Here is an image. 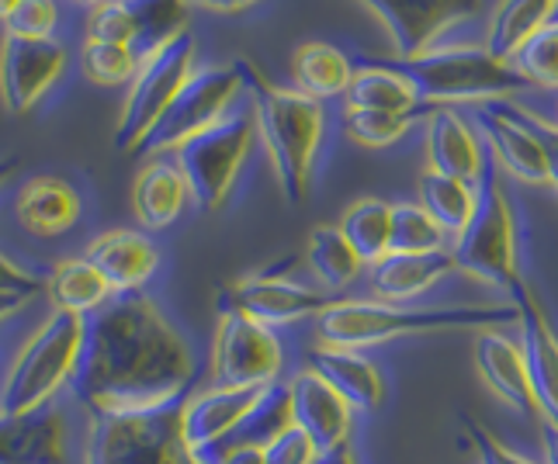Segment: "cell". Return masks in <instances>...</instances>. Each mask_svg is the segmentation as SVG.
I'll return each instance as SVG.
<instances>
[{
    "label": "cell",
    "instance_id": "cell-1",
    "mask_svg": "<svg viewBox=\"0 0 558 464\" xmlns=\"http://www.w3.org/2000/svg\"><path fill=\"white\" fill-rule=\"evenodd\" d=\"M195 354L160 305L114 292L84 316V343L70 389L90 416L153 413L178 405L195 384Z\"/></svg>",
    "mask_w": 558,
    "mask_h": 464
},
{
    "label": "cell",
    "instance_id": "cell-2",
    "mask_svg": "<svg viewBox=\"0 0 558 464\" xmlns=\"http://www.w3.org/2000/svg\"><path fill=\"white\" fill-rule=\"evenodd\" d=\"M521 322V308L513 302L496 305H407L381 298H337L316 319L319 343L372 351L402 337H427L448 330H499Z\"/></svg>",
    "mask_w": 558,
    "mask_h": 464
},
{
    "label": "cell",
    "instance_id": "cell-3",
    "mask_svg": "<svg viewBox=\"0 0 558 464\" xmlns=\"http://www.w3.org/2000/svg\"><path fill=\"white\" fill-rule=\"evenodd\" d=\"M243 84L250 90V111L264 143L267 160L278 178V187L288 205H302L310 198L316 157L326 135V111L319 101L305 98L295 87H278L250 63L240 60Z\"/></svg>",
    "mask_w": 558,
    "mask_h": 464
},
{
    "label": "cell",
    "instance_id": "cell-4",
    "mask_svg": "<svg viewBox=\"0 0 558 464\" xmlns=\"http://www.w3.org/2000/svg\"><path fill=\"white\" fill-rule=\"evenodd\" d=\"M396 73H402L420 94L423 105H458V101H507L513 94L527 90L531 84L499 60L486 46H448L427 49L410 60H385Z\"/></svg>",
    "mask_w": 558,
    "mask_h": 464
},
{
    "label": "cell",
    "instance_id": "cell-5",
    "mask_svg": "<svg viewBox=\"0 0 558 464\" xmlns=\"http://www.w3.org/2000/svg\"><path fill=\"white\" fill-rule=\"evenodd\" d=\"M84 343V316L60 313L38 326L35 337L22 346V354L8 367L4 381H0V413H28L56 399L63 384L73 381L76 357H81Z\"/></svg>",
    "mask_w": 558,
    "mask_h": 464
},
{
    "label": "cell",
    "instance_id": "cell-6",
    "mask_svg": "<svg viewBox=\"0 0 558 464\" xmlns=\"http://www.w3.org/2000/svg\"><path fill=\"white\" fill-rule=\"evenodd\" d=\"M254 139H257L254 111L233 108L229 114H222L216 125L191 135V139H184L170 152V160L178 163V170L187 181L191 202L202 211H219L229 202L240 170L250 160Z\"/></svg>",
    "mask_w": 558,
    "mask_h": 464
},
{
    "label": "cell",
    "instance_id": "cell-7",
    "mask_svg": "<svg viewBox=\"0 0 558 464\" xmlns=\"http://www.w3.org/2000/svg\"><path fill=\"white\" fill-rule=\"evenodd\" d=\"M451 257L458 270H465L475 281L493 284L499 292H513L521 284V270H517V219L513 202L507 195L504 181H499L496 163L489 157V167L478 184V208L465 232L454 240Z\"/></svg>",
    "mask_w": 558,
    "mask_h": 464
},
{
    "label": "cell",
    "instance_id": "cell-8",
    "mask_svg": "<svg viewBox=\"0 0 558 464\" xmlns=\"http://www.w3.org/2000/svg\"><path fill=\"white\" fill-rule=\"evenodd\" d=\"M84 464H191L181 402L153 413L90 416Z\"/></svg>",
    "mask_w": 558,
    "mask_h": 464
},
{
    "label": "cell",
    "instance_id": "cell-9",
    "mask_svg": "<svg viewBox=\"0 0 558 464\" xmlns=\"http://www.w3.org/2000/svg\"><path fill=\"white\" fill-rule=\"evenodd\" d=\"M208 381L219 389L260 392L267 384L284 381V343L257 319L222 305L216 340H211Z\"/></svg>",
    "mask_w": 558,
    "mask_h": 464
},
{
    "label": "cell",
    "instance_id": "cell-10",
    "mask_svg": "<svg viewBox=\"0 0 558 464\" xmlns=\"http://www.w3.org/2000/svg\"><path fill=\"white\" fill-rule=\"evenodd\" d=\"M240 90H246L240 60L229 66L195 70L184 81V87L174 94V101H170L167 111L157 119V125L149 129V135L140 143L136 152H143V157L174 152L184 139L205 132L208 125H216L222 114L233 111Z\"/></svg>",
    "mask_w": 558,
    "mask_h": 464
},
{
    "label": "cell",
    "instance_id": "cell-11",
    "mask_svg": "<svg viewBox=\"0 0 558 464\" xmlns=\"http://www.w3.org/2000/svg\"><path fill=\"white\" fill-rule=\"evenodd\" d=\"M195 56H198V42L187 28L170 46H163L160 52H153L149 60L140 63V73L132 76L129 98L119 114V129H114V149L119 152L140 149L149 129L157 125L167 105L174 101V94L184 87L187 76L195 73Z\"/></svg>",
    "mask_w": 558,
    "mask_h": 464
},
{
    "label": "cell",
    "instance_id": "cell-12",
    "mask_svg": "<svg viewBox=\"0 0 558 464\" xmlns=\"http://www.w3.org/2000/svg\"><path fill=\"white\" fill-rule=\"evenodd\" d=\"M389 32L399 60L427 52L448 28L483 11V0H361Z\"/></svg>",
    "mask_w": 558,
    "mask_h": 464
},
{
    "label": "cell",
    "instance_id": "cell-13",
    "mask_svg": "<svg viewBox=\"0 0 558 464\" xmlns=\"http://www.w3.org/2000/svg\"><path fill=\"white\" fill-rule=\"evenodd\" d=\"M333 302L337 298L316 292V288H305L284 274H275V270H257V274H246L229 288L222 305L278 330V326L319 319Z\"/></svg>",
    "mask_w": 558,
    "mask_h": 464
},
{
    "label": "cell",
    "instance_id": "cell-14",
    "mask_svg": "<svg viewBox=\"0 0 558 464\" xmlns=\"http://www.w3.org/2000/svg\"><path fill=\"white\" fill-rule=\"evenodd\" d=\"M66 70V49L56 38L4 35L0 42V98L11 114H25Z\"/></svg>",
    "mask_w": 558,
    "mask_h": 464
},
{
    "label": "cell",
    "instance_id": "cell-15",
    "mask_svg": "<svg viewBox=\"0 0 558 464\" xmlns=\"http://www.w3.org/2000/svg\"><path fill=\"white\" fill-rule=\"evenodd\" d=\"M288 399H292V427L316 443V451H337L351 443L354 410L316 367H302L288 378Z\"/></svg>",
    "mask_w": 558,
    "mask_h": 464
},
{
    "label": "cell",
    "instance_id": "cell-16",
    "mask_svg": "<svg viewBox=\"0 0 558 464\" xmlns=\"http://www.w3.org/2000/svg\"><path fill=\"white\" fill-rule=\"evenodd\" d=\"M260 392L219 389V384H208L205 392H191L181 402V437L187 443L191 464L216 461V451L226 443V437L240 427L243 416L254 410Z\"/></svg>",
    "mask_w": 558,
    "mask_h": 464
},
{
    "label": "cell",
    "instance_id": "cell-17",
    "mask_svg": "<svg viewBox=\"0 0 558 464\" xmlns=\"http://www.w3.org/2000/svg\"><path fill=\"white\" fill-rule=\"evenodd\" d=\"M510 298L521 308V322L517 326H521V351L527 361L534 405L545 423L558 427V330L548 319L542 298H537L524 281L513 288Z\"/></svg>",
    "mask_w": 558,
    "mask_h": 464
},
{
    "label": "cell",
    "instance_id": "cell-18",
    "mask_svg": "<svg viewBox=\"0 0 558 464\" xmlns=\"http://www.w3.org/2000/svg\"><path fill=\"white\" fill-rule=\"evenodd\" d=\"M475 125L483 132V143L496 167H504L510 178L524 184H548L545 149L513 105L504 101L483 105L475 111Z\"/></svg>",
    "mask_w": 558,
    "mask_h": 464
},
{
    "label": "cell",
    "instance_id": "cell-19",
    "mask_svg": "<svg viewBox=\"0 0 558 464\" xmlns=\"http://www.w3.org/2000/svg\"><path fill=\"white\" fill-rule=\"evenodd\" d=\"M0 464H70V419L60 405L0 413Z\"/></svg>",
    "mask_w": 558,
    "mask_h": 464
},
{
    "label": "cell",
    "instance_id": "cell-20",
    "mask_svg": "<svg viewBox=\"0 0 558 464\" xmlns=\"http://www.w3.org/2000/svg\"><path fill=\"white\" fill-rule=\"evenodd\" d=\"M423 129H427V163H430L427 170H437L445 178H458L475 187L483 184V173L489 167V149L458 111L440 105L423 119Z\"/></svg>",
    "mask_w": 558,
    "mask_h": 464
},
{
    "label": "cell",
    "instance_id": "cell-21",
    "mask_svg": "<svg viewBox=\"0 0 558 464\" xmlns=\"http://www.w3.org/2000/svg\"><path fill=\"white\" fill-rule=\"evenodd\" d=\"M475 371L486 381V389L510 410L537 413L521 340L507 337L504 330H483L475 337Z\"/></svg>",
    "mask_w": 558,
    "mask_h": 464
},
{
    "label": "cell",
    "instance_id": "cell-22",
    "mask_svg": "<svg viewBox=\"0 0 558 464\" xmlns=\"http://www.w3.org/2000/svg\"><path fill=\"white\" fill-rule=\"evenodd\" d=\"M313 367L351 402L354 413H378L385 399H389V384H385L381 367L364 351L319 343L313 351Z\"/></svg>",
    "mask_w": 558,
    "mask_h": 464
},
{
    "label": "cell",
    "instance_id": "cell-23",
    "mask_svg": "<svg viewBox=\"0 0 558 464\" xmlns=\"http://www.w3.org/2000/svg\"><path fill=\"white\" fill-rule=\"evenodd\" d=\"M87 260L101 270L111 292H140L160 267V249L136 229H111L87 246Z\"/></svg>",
    "mask_w": 558,
    "mask_h": 464
},
{
    "label": "cell",
    "instance_id": "cell-24",
    "mask_svg": "<svg viewBox=\"0 0 558 464\" xmlns=\"http://www.w3.org/2000/svg\"><path fill=\"white\" fill-rule=\"evenodd\" d=\"M84 202L76 195V187L66 184L63 178H32L14 198V216L28 229L32 236H63L66 229L81 222Z\"/></svg>",
    "mask_w": 558,
    "mask_h": 464
},
{
    "label": "cell",
    "instance_id": "cell-25",
    "mask_svg": "<svg viewBox=\"0 0 558 464\" xmlns=\"http://www.w3.org/2000/svg\"><path fill=\"white\" fill-rule=\"evenodd\" d=\"M451 270H458L451 249L437 254H389L372 264L368 281L372 295L381 302H410L423 292H430L437 281H445Z\"/></svg>",
    "mask_w": 558,
    "mask_h": 464
},
{
    "label": "cell",
    "instance_id": "cell-26",
    "mask_svg": "<svg viewBox=\"0 0 558 464\" xmlns=\"http://www.w3.org/2000/svg\"><path fill=\"white\" fill-rule=\"evenodd\" d=\"M191 198L184 173L178 170L174 160L153 157L143 170L136 184H132V211L143 222V229H167L181 219V211Z\"/></svg>",
    "mask_w": 558,
    "mask_h": 464
},
{
    "label": "cell",
    "instance_id": "cell-27",
    "mask_svg": "<svg viewBox=\"0 0 558 464\" xmlns=\"http://www.w3.org/2000/svg\"><path fill=\"white\" fill-rule=\"evenodd\" d=\"M351 111H413L423 108L420 94L402 73L385 60H361L354 66L351 87L343 94Z\"/></svg>",
    "mask_w": 558,
    "mask_h": 464
},
{
    "label": "cell",
    "instance_id": "cell-28",
    "mask_svg": "<svg viewBox=\"0 0 558 464\" xmlns=\"http://www.w3.org/2000/svg\"><path fill=\"white\" fill-rule=\"evenodd\" d=\"M351 76H354L351 60L330 42H305L292 56L295 90L305 94V98L319 101V105L343 98L351 87Z\"/></svg>",
    "mask_w": 558,
    "mask_h": 464
},
{
    "label": "cell",
    "instance_id": "cell-29",
    "mask_svg": "<svg viewBox=\"0 0 558 464\" xmlns=\"http://www.w3.org/2000/svg\"><path fill=\"white\" fill-rule=\"evenodd\" d=\"M122 8H125V17L132 25V46L129 49L140 56V63L187 32V4L184 0H122Z\"/></svg>",
    "mask_w": 558,
    "mask_h": 464
},
{
    "label": "cell",
    "instance_id": "cell-30",
    "mask_svg": "<svg viewBox=\"0 0 558 464\" xmlns=\"http://www.w3.org/2000/svg\"><path fill=\"white\" fill-rule=\"evenodd\" d=\"M46 292L52 298V308L73 313V316H90L94 308H101L114 295L111 284L101 278V270L87 257H73V260L56 264Z\"/></svg>",
    "mask_w": 558,
    "mask_h": 464
},
{
    "label": "cell",
    "instance_id": "cell-31",
    "mask_svg": "<svg viewBox=\"0 0 558 464\" xmlns=\"http://www.w3.org/2000/svg\"><path fill=\"white\" fill-rule=\"evenodd\" d=\"M420 205L427 208V216L445 229L448 240L454 243L475 216L478 187L458 181V178H445V173H437V170H423L420 173Z\"/></svg>",
    "mask_w": 558,
    "mask_h": 464
},
{
    "label": "cell",
    "instance_id": "cell-32",
    "mask_svg": "<svg viewBox=\"0 0 558 464\" xmlns=\"http://www.w3.org/2000/svg\"><path fill=\"white\" fill-rule=\"evenodd\" d=\"M284 430H292V399H288V381H278V384H267L257 395L254 410L243 416L240 427L229 434L226 443L216 451V461L229 448H267V443L278 440Z\"/></svg>",
    "mask_w": 558,
    "mask_h": 464
},
{
    "label": "cell",
    "instance_id": "cell-33",
    "mask_svg": "<svg viewBox=\"0 0 558 464\" xmlns=\"http://www.w3.org/2000/svg\"><path fill=\"white\" fill-rule=\"evenodd\" d=\"M551 17H555V0H504L489 22L486 49L499 56V60H510L537 28L551 25Z\"/></svg>",
    "mask_w": 558,
    "mask_h": 464
},
{
    "label": "cell",
    "instance_id": "cell-34",
    "mask_svg": "<svg viewBox=\"0 0 558 464\" xmlns=\"http://www.w3.org/2000/svg\"><path fill=\"white\" fill-rule=\"evenodd\" d=\"M340 229L354 254L361 257L364 267L378 264L389 257V240H392V205L381 198H361L348 211H343Z\"/></svg>",
    "mask_w": 558,
    "mask_h": 464
},
{
    "label": "cell",
    "instance_id": "cell-35",
    "mask_svg": "<svg viewBox=\"0 0 558 464\" xmlns=\"http://www.w3.org/2000/svg\"><path fill=\"white\" fill-rule=\"evenodd\" d=\"M305 264L316 274V281L326 288V292H340L357 281V274L364 270L361 257L354 254V246L348 243L340 225H319L310 236V254H305Z\"/></svg>",
    "mask_w": 558,
    "mask_h": 464
},
{
    "label": "cell",
    "instance_id": "cell-36",
    "mask_svg": "<svg viewBox=\"0 0 558 464\" xmlns=\"http://www.w3.org/2000/svg\"><path fill=\"white\" fill-rule=\"evenodd\" d=\"M434 111V105H423L413 111H343V132L351 135L357 146L385 149L399 139H407L410 129L423 122Z\"/></svg>",
    "mask_w": 558,
    "mask_h": 464
},
{
    "label": "cell",
    "instance_id": "cell-37",
    "mask_svg": "<svg viewBox=\"0 0 558 464\" xmlns=\"http://www.w3.org/2000/svg\"><path fill=\"white\" fill-rule=\"evenodd\" d=\"M448 249V232L440 229L420 202L392 205V240L389 254H437Z\"/></svg>",
    "mask_w": 558,
    "mask_h": 464
},
{
    "label": "cell",
    "instance_id": "cell-38",
    "mask_svg": "<svg viewBox=\"0 0 558 464\" xmlns=\"http://www.w3.org/2000/svg\"><path fill=\"white\" fill-rule=\"evenodd\" d=\"M510 66L531 87L558 90V22L537 28L527 42L510 56Z\"/></svg>",
    "mask_w": 558,
    "mask_h": 464
},
{
    "label": "cell",
    "instance_id": "cell-39",
    "mask_svg": "<svg viewBox=\"0 0 558 464\" xmlns=\"http://www.w3.org/2000/svg\"><path fill=\"white\" fill-rule=\"evenodd\" d=\"M81 60H84L87 81L101 84V87H119L140 73V56L129 46H119V42H98V38H87Z\"/></svg>",
    "mask_w": 558,
    "mask_h": 464
},
{
    "label": "cell",
    "instance_id": "cell-40",
    "mask_svg": "<svg viewBox=\"0 0 558 464\" xmlns=\"http://www.w3.org/2000/svg\"><path fill=\"white\" fill-rule=\"evenodd\" d=\"M56 22H60V8H56V0H22L4 25H8V35L49 38Z\"/></svg>",
    "mask_w": 558,
    "mask_h": 464
},
{
    "label": "cell",
    "instance_id": "cell-41",
    "mask_svg": "<svg viewBox=\"0 0 558 464\" xmlns=\"http://www.w3.org/2000/svg\"><path fill=\"white\" fill-rule=\"evenodd\" d=\"M461 427H465V437H469V443L475 448V454L483 464H537V461L524 457L521 451L507 448L504 440H499L493 430H486L483 423L472 419V416H461Z\"/></svg>",
    "mask_w": 558,
    "mask_h": 464
},
{
    "label": "cell",
    "instance_id": "cell-42",
    "mask_svg": "<svg viewBox=\"0 0 558 464\" xmlns=\"http://www.w3.org/2000/svg\"><path fill=\"white\" fill-rule=\"evenodd\" d=\"M319 451H316V443L305 437L302 430H284L278 440H271L264 448V461L267 464H316Z\"/></svg>",
    "mask_w": 558,
    "mask_h": 464
},
{
    "label": "cell",
    "instance_id": "cell-43",
    "mask_svg": "<svg viewBox=\"0 0 558 464\" xmlns=\"http://www.w3.org/2000/svg\"><path fill=\"white\" fill-rule=\"evenodd\" d=\"M513 108H517V105H513ZM517 114H521V119L527 122V129L537 135V143H542L545 160H548V184L558 187V122L542 119V114L531 111V108H517Z\"/></svg>",
    "mask_w": 558,
    "mask_h": 464
},
{
    "label": "cell",
    "instance_id": "cell-44",
    "mask_svg": "<svg viewBox=\"0 0 558 464\" xmlns=\"http://www.w3.org/2000/svg\"><path fill=\"white\" fill-rule=\"evenodd\" d=\"M43 281H38L32 270H25L22 264H14L11 257L0 254V295H22V298H35L43 292Z\"/></svg>",
    "mask_w": 558,
    "mask_h": 464
},
{
    "label": "cell",
    "instance_id": "cell-45",
    "mask_svg": "<svg viewBox=\"0 0 558 464\" xmlns=\"http://www.w3.org/2000/svg\"><path fill=\"white\" fill-rule=\"evenodd\" d=\"M187 8H205V11H222V14H233V11H246L260 4V0H184Z\"/></svg>",
    "mask_w": 558,
    "mask_h": 464
},
{
    "label": "cell",
    "instance_id": "cell-46",
    "mask_svg": "<svg viewBox=\"0 0 558 464\" xmlns=\"http://www.w3.org/2000/svg\"><path fill=\"white\" fill-rule=\"evenodd\" d=\"M216 464H267V461H264V448H229L219 454Z\"/></svg>",
    "mask_w": 558,
    "mask_h": 464
},
{
    "label": "cell",
    "instance_id": "cell-47",
    "mask_svg": "<svg viewBox=\"0 0 558 464\" xmlns=\"http://www.w3.org/2000/svg\"><path fill=\"white\" fill-rule=\"evenodd\" d=\"M316 464H361V457H357V451L351 448V443H343V448H337V451L319 454Z\"/></svg>",
    "mask_w": 558,
    "mask_h": 464
},
{
    "label": "cell",
    "instance_id": "cell-48",
    "mask_svg": "<svg viewBox=\"0 0 558 464\" xmlns=\"http://www.w3.org/2000/svg\"><path fill=\"white\" fill-rule=\"evenodd\" d=\"M542 448H545V464H558V427H551V423L542 427Z\"/></svg>",
    "mask_w": 558,
    "mask_h": 464
},
{
    "label": "cell",
    "instance_id": "cell-49",
    "mask_svg": "<svg viewBox=\"0 0 558 464\" xmlns=\"http://www.w3.org/2000/svg\"><path fill=\"white\" fill-rule=\"evenodd\" d=\"M28 305V298L22 295H0V322H8L11 316H17Z\"/></svg>",
    "mask_w": 558,
    "mask_h": 464
},
{
    "label": "cell",
    "instance_id": "cell-50",
    "mask_svg": "<svg viewBox=\"0 0 558 464\" xmlns=\"http://www.w3.org/2000/svg\"><path fill=\"white\" fill-rule=\"evenodd\" d=\"M17 170H22V160H17V157H8V160H0V187H4L11 178H14V173Z\"/></svg>",
    "mask_w": 558,
    "mask_h": 464
},
{
    "label": "cell",
    "instance_id": "cell-51",
    "mask_svg": "<svg viewBox=\"0 0 558 464\" xmlns=\"http://www.w3.org/2000/svg\"><path fill=\"white\" fill-rule=\"evenodd\" d=\"M17 4H22V0H0V22H8Z\"/></svg>",
    "mask_w": 558,
    "mask_h": 464
},
{
    "label": "cell",
    "instance_id": "cell-52",
    "mask_svg": "<svg viewBox=\"0 0 558 464\" xmlns=\"http://www.w3.org/2000/svg\"><path fill=\"white\" fill-rule=\"evenodd\" d=\"M81 4H90V8H98V4H105V0H81Z\"/></svg>",
    "mask_w": 558,
    "mask_h": 464
},
{
    "label": "cell",
    "instance_id": "cell-53",
    "mask_svg": "<svg viewBox=\"0 0 558 464\" xmlns=\"http://www.w3.org/2000/svg\"><path fill=\"white\" fill-rule=\"evenodd\" d=\"M551 22H558V0H555V17H551Z\"/></svg>",
    "mask_w": 558,
    "mask_h": 464
}]
</instances>
